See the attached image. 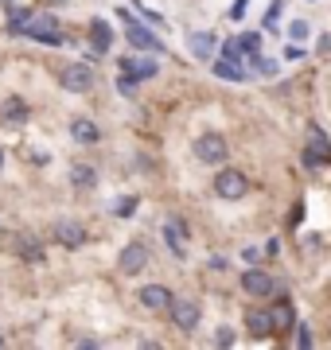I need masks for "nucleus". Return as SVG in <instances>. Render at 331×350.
Wrapping results in <instances>:
<instances>
[{
  "instance_id": "6",
  "label": "nucleus",
  "mask_w": 331,
  "mask_h": 350,
  "mask_svg": "<svg viewBox=\"0 0 331 350\" xmlns=\"http://www.w3.org/2000/svg\"><path fill=\"white\" fill-rule=\"evenodd\" d=\"M117 269L125 276H137V273H144L148 269V250L140 245V241H133V245H125L121 250V257H117Z\"/></svg>"
},
{
  "instance_id": "35",
  "label": "nucleus",
  "mask_w": 331,
  "mask_h": 350,
  "mask_svg": "<svg viewBox=\"0 0 331 350\" xmlns=\"http://www.w3.org/2000/svg\"><path fill=\"white\" fill-rule=\"evenodd\" d=\"M0 347H4V338H0Z\"/></svg>"
},
{
  "instance_id": "31",
  "label": "nucleus",
  "mask_w": 331,
  "mask_h": 350,
  "mask_svg": "<svg viewBox=\"0 0 331 350\" xmlns=\"http://www.w3.org/2000/svg\"><path fill=\"white\" fill-rule=\"evenodd\" d=\"M289 36H293V39H304V36H308V24H304V20H296V24L289 27Z\"/></svg>"
},
{
  "instance_id": "23",
  "label": "nucleus",
  "mask_w": 331,
  "mask_h": 350,
  "mask_svg": "<svg viewBox=\"0 0 331 350\" xmlns=\"http://www.w3.org/2000/svg\"><path fill=\"white\" fill-rule=\"evenodd\" d=\"M27 20H31V12H27V8H12V12H8V31H20Z\"/></svg>"
},
{
  "instance_id": "18",
  "label": "nucleus",
  "mask_w": 331,
  "mask_h": 350,
  "mask_svg": "<svg viewBox=\"0 0 331 350\" xmlns=\"http://www.w3.org/2000/svg\"><path fill=\"white\" fill-rule=\"evenodd\" d=\"M121 70H125V75H133L137 82L156 78V63H153V59H121Z\"/></svg>"
},
{
  "instance_id": "34",
  "label": "nucleus",
  "mask_w": 331,
  "mask_h": 350,
  "mask_svg": "<svg viewBox=\"0 0 331 350\" xmlns=\"http://www.w3.org/2000/svg\"><path fill=\"white\" fill-rule=\"evenodd\" d=\"M47 4H63V0H47Z\"/></svg>"
},
{
  "instance_id": "13",
  "label": "nucleus",
  "mask_w": 331,
  "mask_h": 350,
  "mask_svg": "<svg viewBox=\"0 0 331 350\" xmlns=\"http://www.w3.org/2000/svg\"><path fill=\"white\" fill-rule=\"evenodd\" d=\"M27 117H31L27 101H20V98H8V101H4V113H0V121H4L8 129H20Z\"/></svg>"
},
{
  "instance_id": "29",
  "label": "nucleus",
  "mask_w": 331,
  "mask_h": 350,
  "mask_svg": "<svg viewBox=\"0 0 331 350\" xmlns=\"http://www.w3.org/2000/svg\"><path fill=\"white\" fill-rule=\"evenodd\" d=\"M296 342H300V347H312V331H308L304 323H296Z\"/></svg>"
},
{
  "instance_id": "22",
  "label": "nucleus",
  "mask_w": 331,
  "mask_h": 350,
  "mask_svg": "<svg viewBox=\"0 0 331 350\" xmlns=\"http://www.w3.org/2000/svg\"><path fill=\"white\" fill-rule=\"evenodd\" d=\"M238 47H242L246 55L254 59V55H257V47H261V36H257V31H246V36H238Z\"/></svg>"
},
{
  "instance_id": "14",
  "label": "nucleus",
  "mask_w": 331,
  "mask_h": 350,
  "mask_svg": "<svg viewBox=\"0 0 331 350\" xmlns=\"http://www.w3.org/2000/svg\"><path fill=\"white\" fill-rule=\"evenodd\" d=\"M70 137H75L78 144H98V140H102V129L94 125L90 117H75V121H70Z\"/></svg>"
},
{
  "instance_id": "26",
  "label": "nucleus",
  "mask_w": 331,
  "mask_h": 350,
  "mask_svg": "<svg viewBox=\"0 0 331 350\" xmlns=\"http://www.w3.org/2000/svg\"><path fill=\"white\" fill-rule=\"evenodd\" d=\"M137 211V199H133V195H129V199H121L117 202V214H121V218H129V214Z\"/></svg>"
},
{
  "instance_id": "7",
  "label": "nucleus",
  "mask_w": 331,
  "mask_h": 350,
  "mask_svg": "<svg viewBox=\"0 0 331 350\" xmlns=\"http://www.w3.org/2000/svg\"><path fill=\"white\" fill-rule=\"evenodd\" d=\"M117 16L125 20V36H129V43H133V47H140V51H160V47H164V43L148 31V27H140L129 12H117Z\"/></svg>"
},
{
  "instance_id": "1",
  "label": "nucleus",
  "mask_w": 331,
  "mask_h": 350,
  "mask_svg": "<svg viewBox=\"0 0 331 350\" xmlns=\"http://www.w3.org/2000/svg\"><path fill=\"white\" fill-rule=\"evenodd\" d=\"M215 191H218V199L238 202V199L250 195V179H246V172H238V167H222V172L215 175Z\"/></svg>"
},
{
  "instance_id": "27",
  "label": "nucleus",
  "mask_w": 331,
  "mask_h": 350,
  "mask_svg": "<svg viewBox=\"0 0 331 350\" xmlns=\"http://www.w3.org/2000/svg\"><path fill=\"white\" fill-rule=\"evenodd\" d=\"M242 55V47H238V39H230V43H222V59H238Z\"/></svg>"
},
{
  "instance_id": "16",
  "label": "nucleus",
  "mask_w": 331,
  "mask_h": 350,
  "mask_svg": "<svg viewBox=\"0 0 331 350\" xmlns=\"http://www.w3.org/2000/svg\"><path fill=\"white\" fill-rule=\"evenodd\" d=\"M90 43H94L98 55H105V51L114 47V27L105 24V20H94V24H90Z\"/></svg>"
},
{
  "instance_id": "19",
  "label": "nucleus",
  "mask_w": 331,
  "mask_h": 350,
  "mask_svg": "<svg viewBox=\"0 0 331 350\" xmlns=\"http://www.w3.org/2000/svg\"><path fill=\"white\" fill-rule=\"evenodd\" d=\"M164 241L172 245V253H176V257H183V253H187V245H183V222H179V218L164 222Z\"/></svg>"
},
{
  "instance_id": "28",
  "label": "nucleus",
  "mask_w": 331,
  "mask_h": 350,
  "mask_svg": "<svg viewBox=\"0 0 331 350\" xmlns=\"http://www.w3.org/2000/svg\"><path fill=\"white\" fill-rule=\"evenodd\" d=\"M254 63H257L261 75H277V63H273V59H257V55H254Z\"/></svg>"
},
{
  "instance_id": "15",
  "label": "nucleus",
  "mask_w": 331,
  "mask_h": 350,
  "mask_svg": "<svg viewBox=\"0 0 331 350\" xmlns=\"http://www.w3.org/2000/svg\"><path fill=\"white\" fill-rule=\"evenodd\" d=\"M187 47H191L195 59H211L215 47H218V39L211 36V31H191V36H187Z\"/></svg>"
},
{
  "instance_id": "25",
  "label": "nucleus",
  "mask_w": 331,
  "mask_h": 350,
  "mask_svg": "<svg viewBox=\"0 0 331 350\" xmlns=\"http://www.w3.org/2000/svg\"><path fill=\"white\" fill-rule=\"evenodd\" d=\"M280 12H284V0H273V4H269V12H265V27H277Z\"/></svg>"
},
{
  "instance_id": "11",
  "label": "nucleus",
  "mask_w": 331,
  "mask_h": 350,
  "mask_svg": "<svg viewBox=\"0 0 331 350\" xmlns=\"http://www.w3.org/2000/svg\"><path fill=\"white\" fill-rule=\"evenodd\" d=\"M137 296H140V304H144L148 312H168V304H172V292H168L164 284H144Z\"/></svg>"
},
{
  "instance_id": "32",
  "label": "nucleus",
  "mask_w": 331,
  "mask_h": 350,
  "mask_svg": "<svg viewBox=\"0 0 331 350\" xmlns=\"http://www.w3.org/2000/svg\"><path fill=\"white\" fill-rule=\"evenodd\" d=\"M242 12H246V0H238V4L230 8V20H242Z\"/></svg>"
},
{
  "instance_id": "24",
  "label": "nucleus",
  "mask_w": 331,
  "mask_h": 350,
  "mask_svg": "<svg viewBox=\"0 0 331 350\" xmlns=\"http://www.w3.org/2000/svg\"><path fill=\"white\" fill-rule=\"evenodd\" d=\"M273 327H280V331H289V327H293V308H289V304H280V312L273 315Z\"/></svg>"
},
{
  "instance_id": "10",
  "label": "nucleus",
  "mask_w": 331,
  "mask_h": 350,
  "mask_svg": "<svg viewBox=\"0 0 331 350\" xmlns=\"http://www.w3.org/2000/svg\"><path fill=\"white\" fill-rule=\"evenodd\" d=\"M304 163H308V167H319V163H331V144H328V137H323L319 129H312V144L304 148Z\"/></svg>"
},
{
  "instance_id": "30",
  "label": "nucleus",
  "mask_w": 331,
  "mask_h": 350,
  "mask_svg": "<svg viewBox=\"0 0 331 350\" xmlns=\"http://www.w3.org/2000/svg\"><path fill=\"white\" fill-rule=\"evenodd\" d=\"M215 342H218V347H230V342H234V331H230V327H222V331L215 335Z\"/></svg>"
},
{
  "instance_id": "3",
  "label": "nucleus",
  "mask_w": 331,
  "mask_h": 350,
  "mask_svg": "<svg viewBox=\"0 0 331 350\" xmlns=\"http://www.w3.org/2000/svg\"><path fill=\"white\" fill-rule=\"evenodd\" d=\"M27 39H36V43H47V47H59L63 43V31H59V20L55 16H36V20H27L20 27Z\"/></svg>"
},
{
  "instance_id": "4",
  "label": "nucleus",
  "mask_w": 331,
  "mask_h": 350,
  "mask_svg": "<svg viewBox=\"0 0 331 350\" xmlns=\"http://www.w3.org/2000/svg\"><path fill=\"white\" fill-rule=\"evenodd\" d=\"M12 253L24 265H47V250L39 245L36 234H24V230H20V234H12Z\"/></svg>"
},
{
  "instance_id": "33",
  "label": "nucleus",
  "mask_w": 331,
  "mask_h": 350,
  "mask_svg": "<svg viewBox=\"0 0 331 350\" xmlns=\"http://www.w3.org/2000/svg\"><path fill=\"white\" fill-rule=\"evenodd\" d=\"M0 172H4V148H0Z\"/></svg>"
},
{
  "instance_id": "2",
  "label": "nucleus",
  "mask_w": 331,
  "mask_h": 350,
  "mask_svg": "<svg viewBox=\"0 0 331 350\" xmlns=\"http://www.w3.org/2000/svg\"><path fill=\"white\" fill-rule=\"evenodd\" d=\"M168 315H172V323H176L179 331H195V327H199V319H203V308H199V300H195V296H172Z\"/></svg>"
},
{
  "instance_id": "12",
  "label": "nucleus",
  "mask_w": 331,
  "mask_h": 350,
  "mask_svg": "<svg viewBox=\"0 0 331 350\" xmlns=\"http://www.w3.org/2000/svg\"><path fill=\"white\" fill-rule=\"evenodd\" d=\"M242 288L250 292V296H273V276L269 273H261V269H250V273L242 276Z\"/></svg>"
},
{
  "instance_id": "17",
  "label": "nucleus",
  "mask_w": 331,
  "mask_h": 350,
  "mask_svg": "<svg viewBox=\"0 0 331 350\" xmlns=\"http://www.w3.org/2000/svg\"><path fill=\"white\" fill-rule=\"evenodd\" d=\"M246 327L254 338H269L273 335V315L269 312H246Z\"/></svg>"
},
{
  "instance_id": "20",
  "label": "nucleus",
  "mask_w": 331,
  "mask_h": 350,
  "mask_svg": "<svg viewBox=\"0 0 331 350\" xmlns=\"http://www.w3.org/2000/svg\"><path fill=\"white\" fill-rule=\"evenodd\" d=\"M70 183H75V187H94V183H98V175H94V167H90V163H75V167H70Z\"/></svg>"
},
{
  "instance_id": "8",
  "label": "nucleus",
  "mask_w": 331,
  "mask_h": 350,
  "mask_svg": "<svg viewBox=\"0 0 331 350\" xmlns=\"http://www.w3.org/2000/svg\"><path fill=\"white\" fill-rule=\"evenodd\" d=\"M195 156L203 163H222L226 160V140L218 137V133H203V137L195 140Z\"/></svg>"
},
{
  "instance_id": "21",
  "label": "nucleus",
  "mask_w": 331,
  "mask_h": 350,
  "mask_svg": "<svg viewBox=\"0 0 331 350\" xmlns=\"http://www.w3.org/2000/svg\"><path fill=\"white\" fill-rule=\"evenodd\" d=\"M215 75H218V78H226V82H242L246 70L234 63V59H218V63H215Z\"/></svg>"
},
{
  "instance_id": "5",
  "label": "nucleus",
  "mask_w": 331,
  "mask_h": 350,
  "mask_svg": "<svg viewBox=\"0 0 331 350\" xmlns=\"http://www.w3.org/2000/svg\"><path fill=\"white\" fill-rule=\"evenodd\" d=\"M59 82H63V90H70V94H86V90H94V70H90L86 63H70L59 70Z\"/></svg>"
},
{
  "instance_id": "9",
  "label": "nucleus",
  "mask_w": 331,
  "mask_h": 350,
  "mask_svg": "<svg viewBox=\"0 0 331 350\" xmlns=\"http://www.w3.org/2000/svg\"><path fill=\"white\" fill-rule=\"evenodd\" d=\"M86 238H90V234L78 222H70V218H59V222H55V241H59V245H66V250L86 245Z\"/></svg>"
}]
</instances>
